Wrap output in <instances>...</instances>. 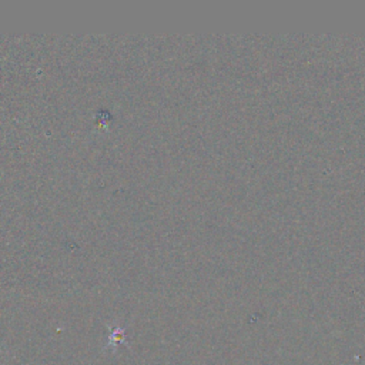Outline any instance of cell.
Here are the masks:
<instances>
[{"instance_id":"1","label":"cell","mask_w":365,"mask_h":365,"mask_svg":"<svg viewBox=\"0 0 365 365\" xmlns=\"http://www.w3.org/2000/svg\"><path fill=\"white\" fill-rule=\"evenodd\" d=\"M127 345L125 342V334H124V328H110V335H108V341L106 344V348H110L113 351H115V348L118 345ZM128 346V345H127Z\"/></svg>"}]
</instances>
